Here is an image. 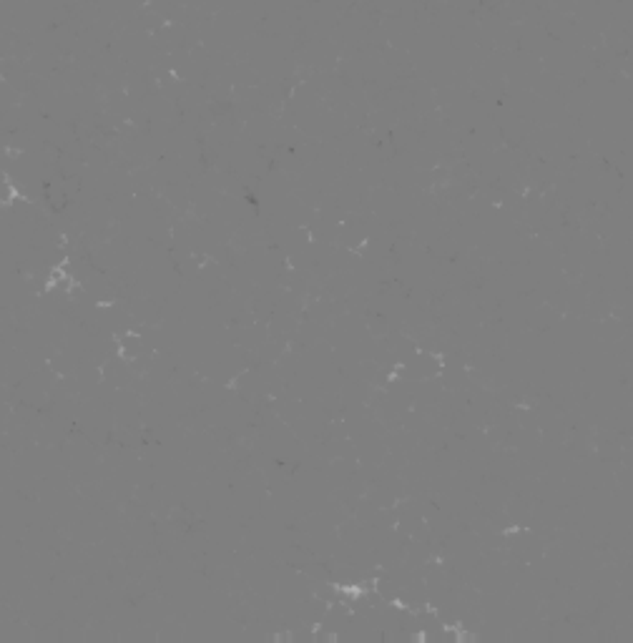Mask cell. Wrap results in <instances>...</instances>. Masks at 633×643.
I'll list each match as a JSON object with an SVG mask.
<instances>
[{
  "mask_svg": "<svg viewBox=\"0 0 633 643\" xmlns=\"http://www.w3.org/2000/svg\"><path fill=\"white\" fill-rule=\"evenodd\" d=\"M13 196H16V189H13L11 181L6 179V174H0V204H8Z\"/></svg>",
  "mask_w": 633,
  "mask_h": 643,
  "instance_id": "1",
  "label": "cell"
}]
</instances>
